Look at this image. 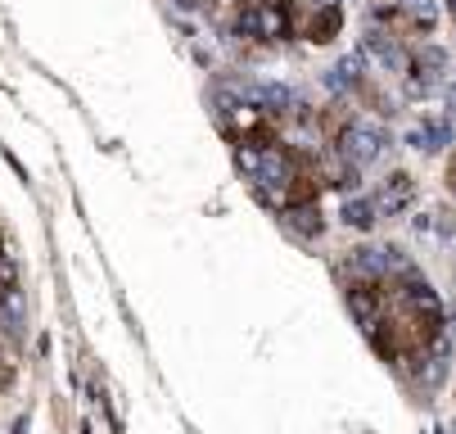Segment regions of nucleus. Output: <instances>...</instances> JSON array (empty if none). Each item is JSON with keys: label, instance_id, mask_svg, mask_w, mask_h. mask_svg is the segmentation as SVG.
I'll return each mask as SVG.
<instances>
[{"label": "nucleus", "instance_id": "obj_4", "mask_svg": "<svg viewBox=\"0 0 456 434\" xmlns=\"http://www.w3.org/2000/svg\"><path fill=\"white\" fill-rule=\"evenodd\" d=\"M244 95H248V104H253L257 113H263V118L307 113L303 95H298L294 86H285V82H248V86H244Z\"/></svg>", "mask_w": 456, "mask_h": 434}, {"label": "nucleus", "instance_id": "obj_10", "mask_svg": "<svg viewBox=\"0 0 456 434\" xmlns=\"http://www.w3.org/2000/svg\"><path fill=\"white\" fill-rule=\"evenodd\" d=\"M339 217H344L353 231H370V226H375V217H379V209H375V200H362V195H353V200H344Z\"/></svg>", "mask_w": 456, "mask_h": 434}, {"label": "nucleus", "instance_id": "obj_8", "mask_svg": "<svg viewBox=\"0 0 456 434\" xmlns=\"http://www.w3.org/2000/svg\"><path fill=\"white\" fill-rule=\"evenodd\" d=\"M416 200V181L407 172H388L375 191V209L379 213H407V204Z\"/></svg>", "mask_w": 456, "mask_h": 434}, {"label": "nucleus", "instance_id": "obj_7", "mask_svg": "<svg viewBox=\"0 0 456 434\" xmlns=\"http://www.w3.org/2000/svg\"><path fill=\"white\" fill-rule=\"evenodd\" d=\"M321 82H325V91H330V95L357 91V86L366 82V54H362V50H348L339 64H330V69L321 73Z\"/></svg>", "mask_w": 456, "mask_h": 434}, {"label": "nucleus", "instance_id": "obj_5", "mask_svg": "<svg viewBox=\"0 0 456 434\" xmlns=\"http://www.w3.org/2000/svg\"><path fill=\"white\" fill-rule=\"evenodd\" d=\"M456 141V127H452V118L447 113H429L425 122H416V127H407V145L420 150V154H438Z\"/></svg>", "mask_w": 456, "mask_h": 434}, {"label": "nucleus", "instance_id": "obj_3", "mask_svg": "<svg viewBox=\"0 0 456 434\" xmlns=\"http://www.w3.org/2000/svg\"><path fill=\"white\" fill-rule=\"evenodd\" d=\"M443 69H447L443 45H416L411 59H407V73H403L407 95L411 100H429L434 91H443Z\"/></svg>", "mask_w": 456, "mask_h": 434}, {"label": "nucleus", "instance_id": "obj_9", "mask_svg": "<svg viewBox=\"0 0 456 434\" xmlns=\"http://www.w3.org/2000/svg\"><path fill=\"white\" fill-rule=\"evenodd\" d=\"M344 28V10H303V37L312 45H325V41H335Z\"/></svg>", "mask_w": 456, "mask_h": 434}, {"label": "nucleus", "instance_id": "obj_11", "mask_svg": "<svg viewBox=\"0 0 456 434\" xmlns=\"http://www.w3.org/2000/svg\"><path fill=\"white\" fill-rule=\"evenodd\" d=\"M307 10H339V0H307Z\"/></svg>", "mask_w": 456, "mask_h": 434}, {"label": "nucleus", "instance_id": "obj_2", "mask_svg": "<svg viewBox=\"0 0 456 434\" xmlns=\"http://www.w3.org/2000/svg\"><path fill=\"white\" fill-rule=\"evenodd\" d=\"M335 150H339L344 159H353L357 168H366V163H379V159H384L388 132L379 127V122H370V118H348L344 132L335 136Z\"/></svg>", "mask_w": 456, "mask_h": 434}, {"label": "nucleus", "instance_id": "obj_6", "mask_svg": "<svg viewBox=\"0 0 456 434\" xmlns=\"http://www.w3.org/2000/svg\"><path fill=\"white\" fill-rule=\"evenodd\" d=\"M362 54H370L379 69H388V73H403L407 69V50H403V41L394 37V32H384V28H366V37H362Z\"/></svg>", "mask_w": 456, "mask_h": 434}, {"label": "nucleus", "instance_id": "obj_1", "mask_svg": "<svg viewBox=\"0 0 456 434\" xmlns=\"http://www.w3.org/2000/svg\"><path fill=\"white\" fill-rule=\"evenodd\" d=\"M231 28L244 41H285L294 28V5L289 0H240Z\"/></svg>", "mask_w": 456, "mask_h": 434}]
</instances>
